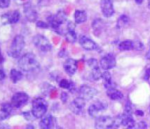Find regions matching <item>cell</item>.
Returning <instances> with one entry per match:
<instances>
[{"label":"cell","mask_w":150,"mask_h":129,"mask_svg":"<svg viewBox=\"0 0 150 129\" xmlns=\"http://www.w3.org/2000/svg\"><path fill=\"white\" fill-rule=\"evenodd\" d=\"M20 68L24 72H34L38 69L40 64L35 54L28 53L23 55L18 60Z\"/></svg>","instance_id":"6da1fadb"},{"label":"cell","mask_w":150,"mask_h":129,"mask_svg":"<svg viewBox=\"0 0 150 129\" xmlns=\"http://www.w3.org/2000/svg\"><path fill=\"white\" fill-rule=\"evenodd\" d=\"M48 110V103L43 98H37L33 102L32 114L34 117L40 119L45 115Z\"/></svg>","instance_id":"7a4b0ae2"},{"label":"cell","mask_w":150,"mask_h":129,"mask_svg":"<svg viewBox=\"0 0 150 129\" xmlns=\"http://www.w3.org/2000/svg\"><path fill=\"white\" fill-rule=\"evenodd\" d=\"M25 42L24 37L22 35L16 36L8 51V55L14 58H18L25 47Z\"/></svg>","instance_id":"3957f363"},{"label":"cell","mask_w":150,"mask_h":129,"mask_svg":"<svg viewBox=\"0 0 150 129\" xmlns=\"http://www.w3.org/2000/svg\"><path fill=\"white\" fill-rule=\"evenodd\" d=\"M33 42L37 49L44 53L50 51L52 48L51 43L46 37L43 35H37L35 36L33 39Z\"/></svg>","instance_id":"277c9868"},{"label":"cell","mask_w":150,"mask_h":129,"mask_svg":"<svg viewBox=\"0 0 150 129\" xmlns=\"http://www.w3.org/2000/svg\"><path fill=\"white\" fill-rule=\"evenodd\" d=\"M86 100L79 96L69 104V110L76 115H81L84 112Z\"/></svg>","instance_id":"5b68a950"},{"label":"cell","mask_w":150,"mask_h":129,"mask_svg":"<svg viewBox=\"0 0 150 129\" xmlns=\"http://www.w3.org/2000/svg\"><path fill=\"white\" fill-rule=\"evenodd\" d=\"M114 126V119L110 116H102L97 117L95 127L98 129L110 128Z\"/></svg>","instance_id":"8992f818"},{"label":"cell","mask_w":150,"mask_h":129,"mask_svg":"<svg viewBox=\"0 0 150 129\" xmlns=\"http://www.w3.org/2000/svg\"><path fill=\"white\" fill-rule=\"evenodd\" d=\"M100 64L102 69L104 70H109L113 69L117 65V60L113 53H108L101 58Z\"/></svg>","instance_id":"52a82bcc"},{"label":"cell","mask_w":150,"mask_h":129,"mask_svg":"<svg viewBox=\"0 0 150 129\" xmlns=\"http://www.w3.org/2000/svg\"><path fill=\"white\" fill-rule=\"evenodd\" d=\"M28 100H29V96L25 93H16L12 97L11 105L15 108H21L28 103Z\"/></svg>","instance_id":"ba28073f"},{"label":"cell","mask_w":150,"mask_h":129,"mask_svg":"<svg viewBox=\"0 0 150 129\" xmlns=\"http://www.w3.org/2000/svg\"><path fill=\"white\" fill-rule=\"evenodd\" d=\"M79 94L80 97H81L85 100H90L97 95L98 91L95 88L87 85H83L80 87Z\"/></svg>","instance_id":"9c48e42d"},{"label":"cell","mask_w":150,"mask_h":129,"mask_svg":"<svg viewBox=\"0 0 150 129\" xmlns=\"http://www.w3.org/2000/svg\"><path fill=\"white\" fill-rule=\"evenodd\" d=\"M107 107H108V105L104 102H96V103L91 105L88 107V111L89 115L91 116L92 117H98L99 113L106 110Z\"/></svg>","instance_id":"30bf717a"},{"label":"cell","mask_w":150,"mask_h":129,"mask_svg":"<svg viewBox=\"0 0 150 129\" xmlns=\"http://www.w3.org/2000/svg\"><path fill=\"white\" fill-rule=\"evenodd\" d=\"M100 9L102 13L105 17H112L114 13V9L112 0H101Z\"/></svg>","instance_id":"8fae6325"},{"label":"cell","mask_w":150,"mask_h":129,"mask_svg":"<svg viewBox=\"0 0 150 129\" xmlns=\"http://www.w3.org/2000/svg\"><path fill=\"white\" fill-rule=\"evenodd\" d=\"M21 14L18 10L8 12L1 16V22L4 24H15L18 22Z\"/></svg>","instance_id":"7c38bea8"},{"label":"cell","mask_w":150,"mask_h":129,"mask_svg":"<svg viewBox=\"0 0 150 129\" xmlns=\"http://www.w3.org/2000/svg\"><path fill=\"white\" fill-rule=\"evenodd\" d=\"M77 67V61L72 58L67 59L63 64L64 70L70 77L73 76L76 73Z\"/></svg>","instance_id":"4fadbf2b"},{"label":"cell","mask_w":150,"mask_h":129,"mask_svg":"<svg viewBox=\"0 0 150 129\" xmlns=\"http://www.w3.org/2000/svg\"><path fill=\"white\" fill-rule=\"evenodd\" d=\"M79 42L81 47L86 51H93L98 47L96 42L84 35H81L79 37Z\"/></svg>","instance_id":"5bb4252c"},{"label":"cell","mask_w":150,"mask_h":129,"mask_svg":"<svg viewBox=\"0 0 150 129\" xmlns=\"http://www.w3.org/2000/svg\"><path fill=\"white\" fill-rule=\"evenodd\" d=\"M13 107L11 103H4L1 105V110H0V119L4 120L7 119L10 116L11 113L13 110Z\"/></svg>","instance_id":"9a60e30c"},{"label":"cell","mask_w":150,"mask_h":129,"mask_svg":"<svg viewBox=\"0 0 150 129\" xmlns=\"http://www.w3.org/2000/svg\"><path fill=\"white\" fill-rule=\"evenodd\" d=\"M107 95L108 98L112 100H120L124 98L123 93L115 89V87H112L107 89Z\"/></svg>","instance_id":"2e32d148"},{"label":"cell","mask_w":150,"mask_h":129,"mask_svg":"<svg viewBox=\"0 0 150 129\" xmlns=\"http://www.w3.org/2000/svg\"><path fill=\"white\" fill-rule=\"evenodd\" d=\"M74 21L76 24H81L85 23L88 18L86 12L83 10H76L74 12Z\"/></svg>","instance_id":"e0dca14e"},{"label":"cell","mask_w":150,"mask_h":129,"mask_svg":"<svg viewBox=\"0 0 150 129\" xmlns=\"http://www.w3.org/2000/svg\"><path fill=\"white\" fill-rule=\"evenodd\" d=\"M25 14L26 18H28V21L34 22L37 18V13L36 11L34 10L31 5L28 4L25 6Z\"/></svg>","instance_id":"ac0fdd59"},{"label":"cell","mask_w":150,"mask_h":129,"mask_svg":"<svg viewBox=\"0 0 150 129\" xmlns=\"http://www.w3.org/2000/svg\"><path fill=\"white\" fill-rule=\"evenodd\" d=\"M131 20L130 18L126 15H121L119 17L117 23V28L119 30H122L126 28L130 24Z\"/></svg>","instance_id":"d6986e66"},{"label":"cell","mask_w":150,"mask_h":129,"mask_svg":"<svg viewBox=\"0 0 150 129\" xmlns=\"http://www.w3.org/2000/svg\"><path fill=\"white\" fill-rule=\"evenodd\" d=\"M102 79H103V84H104V86L105 89H110V88L114 87L113 86V84H112V75L108 70H105L104 72H103Z\"/></svg>","instance_id":"ffe728a7"},{"label":"cell","mask_w":150,"mask_h":129,"mask_svg":"<svg viewBox=\"0 0 150 129\" xmlns=\"http://www.w3.org/2000/svg\"><path fill=\"white\" fill-rule=\"evenodd\" d=\"M39 125H40V128L44 129H49L52 128L53 125V116L51 115L44 116V117L41 120Z\"/></svg>","instance_id":"44dd1931"},{"label":"cell","mask_w":150,"mask_h":129,"mask_svg":"<svg viewBox=\"0 0 150 129\" xmlns=\"http://www.w3.org/2000/svg\"><path fill=\"white\" fill-rule=\"evenodd\" d=\"M59 86L62 89H68L70 91H74L75 89L74 84L71 81L66 79H61L59 82Z\"/></svg>","instance_id":"7402d4cb"},{"label":"cell","mask_w":150,"mask_h":129,"mask_svg":"<svg viewBox=\"0 0 150 129\" xmlns=\"http://www.w3.org/2000/svg\"><path fill=\"white\" fill-rule=\"evenodd\" d=\"M118 47L120 51H131V50L134 49V42L131 40L123 41L119 44Z\"/></svg>","instance_id":"603a6c76"},{"label":"cell","mask_w":150,"mask_h":129,"mask_svg":"<svg viewBox=\"0 0 150 129\" xmlns=\"http://www.w3.org/2000/svg\"><path fill=\"white\" fill-rule=\"evenodd\" d=\"M23 73L16 69H12L10 72L11 79L12 82H14V83H16V82L21 81L23 79Z\"/></svg>","instance_id":"cb8c5ba5"},{"label":"cell","mask_w":150,"mask_h":129,"mask_svg":"<svg viewBox=\"0 0 150 129\" xmlns=\"http://www.w3.org/2000/svg\"><path fill=\"white\" fill-rule=\"evenodd\" d=\"M76 34L75 31H67V33L65 34V39L67 42L73 44L76 41Z\"/></svg>","instance_id":"d4e9b609"},{"label":"cell","mask_w":150,"mask_h":129,"mask_svg":"<svg viewBox=\"0 0 150 129\" xmlns=\"http://www.w3.org/2000/svg\"><path fill=\"white\" fill-rule=\"evenodd\" d=\"M102 74H103V72H101L100 69L99 67L95 68V69H92L91 77L93 80L98 81L100 79H102Z\"/></svg>","instance_id":"484cf974"},{"label":"cell","mask_w":150,"mask_h":129,"mask_svg":"<svg viewBox=\"0 0 150 129\" xmlns=\"http://www.w3.org/2000/svg\"><path fill=\"white\" fill-rule=\"evenodd\" d=\"M124 114L126 116H132L133 114V107H132V104L130 101L126 102V105H125Z\"/></svg>","instance_id":"4316f807"},{"label":"cell","mask_w":150,"mask_h":129,"mask_svg":"<svg viewBox=\"0 0 150 129\" xmlns=\"http://www.w3.org/2000/svg\"><path fill=\"white\" fill-rule=\"evenodd\" d=\"M87 64L91 69H95V68L99 67L98 66V61L97 59L96 58H90L87 60Z\"/></svg>","instance_id":"83f0119b"},{"label":"cell","mask_w":150,"mask_h":129,"mask_svg":"<svg viewBox=\"0 0 150 129\" xmlns=\"http://www.w3.org/2000/svg\"><path fill=\"white\" fill-rule=\"evenodd\" d=\"M36 26L37 28H42V29H47V28H50L49 23H45V22H44V21H37L36 23Z\"/></svg>","instance_id":"f1b7e54d"},{"label":"cell","mask_w":150,"mask_h":129,"mask_svg":"<svg viewBox=\"0 0 150 129\" xmlns=\"http://www.w3.org/2000/svg\"><path fill=\"white\" fill-rule=\"evenodd\" d=\"M11 0H0V8L6 9L9 6Z\"/></svg>","instance_id":"f546056e"},{"label":"cell","mask_w":150,"mask_h":129,"mask_svg":"<svg viewBox=\"0 0 150 129\" xmlns=\"http://www.w3.org/2000/svg\"><path fill=\"white\" fill-rule=\"evenodd\" d=\"M144 48V46L142 43L140 42H134V49L136 50H142Z\"/></svg>","instance_id":"4dcf8cb0"},{"label":"cell","mask_w":150,"mask_h":129,"mask_svg":"<svg viewBox=\"0 0 150 129\" xmlns=\"http://www.w3.org/2000/svg\"><path fill=\"white\" fill-rule=\"evenodd\" d=\"M60 99H61L62 102L63 103H65L67 101V99H68V95L65 91L61 93V96H60Z\"/></svg>","instance_id":"1f68e13d"},{"label":"cell","mask_w":150,"mask_h":129,"mask_svg":"<svg viewBox=\"0 0 150 129\" xmlns=\"http://www.w3.org/2000/svg\"><path fill=\"white\" fill-rule=\"evenodd\" d=\"M67 28L68 31H74L75 23L72 22V21H69V22L67 23Z\"/></svg>","instance_id":"d6a6232c"},{"label":"cell","mask_w":150,"mask_h":129,"mask_svg":"<svg viewBox=\"0 0 150 129\" xmlns=\"http://www.w3.org/2000/svg\"><path fill=\"white\" fill-rule=\"evenodd\" d=\"M137 128H147V123H146L145 121H141L138 123H137Z\"/></svg>","instance_id":"836d02e7"},{"label":"cell","mask_w":150,"mask_h":129,"mask_svg":"<svg viewBox=\"0 0 150 129\" xmlns=\"http://www.w3.org/2000/svg\"><path fill=\"white\" fill-rule=\"evenodd\" d=\"M5 77H6V74H5L4 71L2 68L0 67V81L3 80L5 78Z\"/></svg>","instance_id":"e575fe53"},{"label":"cell","mask_w":150,"mask_h":129,"mask_svg":"<svg viewBox=\"0 0 150 129\" xmlns=\"http://www.w3.org/2000/svg\"><path fill=\"white\" fill-rule=\"evenodd\" d=\"M135 114H136L137 116H143L144 115V112H142V111L141 110H137L136 112H135Z\"/></svg>","instance_id":"d590c367"},{"label":"cell","mask_w":150,"mask_h":129,"mask_svg":"<svg viewBox=\"0 0 150 129\" xmlns=\"http://www.w3.org/2000/svg\"><path fill=\"white\" fill-rule=\"evenodd\" d=\"M4 60V59L3 55H1V48H0V64L3 63Z\"/></svg>","instance_id":"8d00e7d4"},{"label":"cell","mask_w":150,"mask_h":129,"mask_svg":"<svg viewBox=\"0 0 150 129\" xmlns=\"http://www.w3.org/2000/svg\"><path fill=\"white\" fill-rule=\"evenodd\" d=\"M135 1V2L137 4H141L142 2H143L144 0H134Z\"/></svg>","instance_id":"74e56055"},{"label":"cell","mask_w":150,"mask_h":129,"mask_svg":"<svg viewBox=\"0 0 150 129\" xmlns=\"http://www.w3.org/2000/svg\"><path fill=\"white\" fill-rule=\"evenodd\" d=\"M147 59H149V60H150V51L147 53Z\"/></svg>","instance_id":"f35d334b"},{"label":"cell","mask_w":150,"mask_h":129,"mask_svg":"<svg viewBox=\"0 0 150 129\" xmlns=\"http://www.w3.org/2000/svg\"><path fill=\"white\" fill-rule=\"evenodd\" d=\"M147 6H148V8L150 9V0H148V2H147Z\"/></svg>","instance_id":"ab89813d"}]
</instances>
